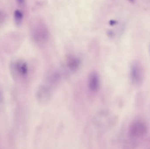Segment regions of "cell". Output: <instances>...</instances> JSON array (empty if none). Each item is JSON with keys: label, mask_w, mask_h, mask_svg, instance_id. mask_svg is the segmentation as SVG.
Returning <instances> with one entry per match:
<instances>
[{"label": "cell", "mask_w": 150, "mask_h": 149, "mask_svg": "<svg viewBox=\"0 0 150 149\" xmlns=\"http://www.w3.org/2000/svg\"><path fill=\"white\" fill-rule=\"evenodd\" d=\"M130 77L132 83L135 85H139L142 83L144 72L142 67L137 62H134L131 65Z\"/></svg>", "instance_id": "6da1fadb"}, {"label": "cell", "mask_w": 150, "mask_h": 149, "mask_svg": "<svg viewBox=\"0 0 150 149\" xmlns=\"http://www.w3.org/2000/svg\"><path fill=\"white\" fill-rule=\"evenodd\" d=\"M148 128L144 122L136 121L131 124L129 129V134L133 137H139L144 136L147 134Z\"/></svg>", "instance_id": "7a4b0ae2"}, {"label": "cell", "mask_w": 150, "mask_h": 149, "mask_svg": "<svg viewBox=\"0 0 150 149\" xmlns=\"http://www.w3.org/2000/svg\"><path fill=\"white\" fill-rule=\"evenodd\" d=\"M51 93L47 87L45 86H41L39 87L37 92V98L38 100L41 103H45L49 100L51 97Z\"/></svg>", "instance_id": "3957f363"}, {"label": "cell", "mask_w": 150, "mask_h": 149, "mask_svg": "<svg viewBox=\"0 0 150 149\" xmlns=\"http://www.w3.org/2000/svg\"><path fill=\"white\" fill-rule=\"evenodd\" d=\"M100 85V79L98 74L94 72L91 73L88 78L89 88L92 91L96 92L99 88Z\"/></svg>", "instance_id": "277c9868"}, {"label": "cell", "mask_w": 150, "mask_h": 149, "mask_svg": "<svg viewBox=\"0 0 150 149\" xmlns=\"http://www.w3.org/2000/svg\"><path fill=\"white\" fill-rule=\"evenodd\" d=\"M15 71L22 76H25L28 73V66L24 61H18L14 64Z\"/></svg>", "instance_id": "5b68a950"}, {"label": "cell", "mask_w": 150, "mask_h": 149, "mask_svg": "<svg viewBox=\"0 0 150 149\" xmlns=\"http://www.w3.org/2000/svg\"><path fill=\"white\" fill-rule=\"evenodd\" d=\"M14 17L17 24H20L23 20V13L19 10H16L14 12Z\"/></svg>", "instance_id": "8992f818"}, {"label": "cell", "mask_w": 150, "mask_h": 149, "mask_svg": "<svg viewBox=\"0 0 150 149\" xmlns=\"http://www.w3.org/2000/svg\"><path fill=\"white\" fill-rule=\"evenodd\" d=\"M3 100V96L2 91L0 88V103L2 102Z\"/></svg>", "instance_id": "52a82bcc"}, {"label": "cell", "mask_w": 150, "mask_h": 149, "mask_svg": "<svg viewBox=\"0 0 150 149\" xmlns=\"http://www.w3.org/2000/svg\"><path fill=\"white\" fill-rule=\"evenodd\" d=\"M16 1L18 4L20 5H23L25 2V0H16Z\"/></svg>", "instance_id": "ba28073f"}, {"label": "cell", "mask_w": 150, "mask_h": 149, "mask_svg": "<svg viewBox=\"0 0 150 149\" xmlns=\"http://www.w3.org/2000/svg\"><path fill=\"white\" fill-rule=\"evenodd\" d=\"M129 1L131 2H134V0H129Z\"/></svg>", "instance_id": "9c48e42d"}]
</instances>
